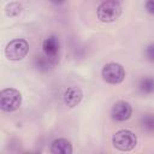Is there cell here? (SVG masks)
<instances>
[{"mask_svg":"<svg viewBox=\"0 0 154 154\" xmlns=\"http://www.w3.org/2000/svg\"><path fill=\"white\" fill-rule=\"evenodd\" d=\"M51 153L53 154H71L72 146L66 138H57L51 144Z\"/></svg>","mask_w":154,"mask_h":154,"instance_id":"9","label":"cell"},{"mask_svg":"<svg viewBox=\"0 0 154 154\" xmlns=\"http://www.w3.org/2000/svg\"><path fill=\"white\" fill-rule=\"evenodd\" d=\"M112 144L116 149L122 152H130L132 150L137 144V137L136 135L126 129L118 130L113 137H112Z\"/></svg>","mask_w":154,"mask_h":154,"instance_id":"3","label":"cell"},{"mask_svg":"<svg viewBox=\"0 0 154 154\" xmlns=\"http://www.w3.org/2000/svg\"><path fill=\"white\" fill-rule=\"evenodd\" d=\"M29 53V43L24 38H14L5 47V55L8 60H22Z\"/></svg>","mask_w":154,"mask_h":154,"instance_id":"4","label":"cell"},{"mask_svg":"<svg viewBox=\"0 0 154 154\" xmlns=\"http://www.w3.org/2000/svg\"><path fill=\"white\" fill-rule=\"evenodd\" d=\"M83 99V91L81 90V88L78 87H67L63 94V100H64V103L70 107V108H73L76 106L79 105V102L82 101Z\"/></svg>","mask_w":154,"mask_h":154,"instance_id":"8","label":"cell"},{"mask_svg":"<svg viewBox=\"0 0 154 154\" xmlns=\"http://www.w3.org/2000/svg\"><path fill=\"white\" fill-rule=\"evenodd\" d=\"M22 105V94L14 88L2 89L0 93V108L4 112H14Z\"/></svg>","mask_w":154,"mask_h":154,"instance_id":"2","label":"cell"},{"mask_svg":"<svg viewBox=\"0 0 154 154\" xmlns=\"http://www.w3.org/2000/svg\"><path fill=\"white\" fill-rule=\"evenodd\" d=\"M132 114V107L126 101H117L111 108V118L116 122H125Z\"/></svg>","mask_w":154,"mask_h":154,"instance_id":"6","label":"cell"},{"mask_svg":"<svg viewBox=\"0 0 154 154\" xmlns=\"http://www.w3.org/2000/svg\"><path fill=\"white\" fill-rule=\"evenodd\" d=\"M22 10H23V7L18 1H12V2L6 5L5 13H6L7 17H17V16L20 14Z\"/></svg>","mask_w":154,"mask_h":154,"instance_id":"12","label":"cell"},{"mask_svg":"<svg viewBox=\"0 0 154 154\" xmlns=\"http://www.w3.org/2000/svg\"><path fill=\"white\" fill-rule=\"evenodd\" d=\"M144 8L148 13L154 16V0H146L144 2Z\"/></svg>","mask_w":154,"mask_h":154,"instance_id":"15","label":"cell"},{"mask_svg":"<svg viewBox=\"0 0 154 154\" xmlns=\"http://www.w3.org/2000/svg\"><path fill=\"white\" fill-rule=\"evenodd\" d=\"M49 2H52V4H54V5H61V4H64L66 0H48Z\"/></svg>","mask_w":154,"mask_h":154,"instance_id":"16","label":"cell"},{"mask_svg":"<svg viewBox=\"0 0 154 154\" xmlns=\"http://www.w3.org/2000/svg\"><path fill=\"white\" fill-rule=\"evenodd\" d=\"M35 64H36V67L41 71H47L49 70L55 63L52 61L48 57H46L45 54L43 55H37L36 59H35Z\"/></svg>","mask_w":154,"mask_h":154,"instance_id":"11","label":"cell"},{"mask_svg":"<svg viewBox=\"0 0 154 154\" xmlns=\"http://www.w3.org/2000/svg\"><path fill=\"white\" fill-rule=\"evenodd\" d=\"M101 76L103 81L109 84H119L125 78V70L118 63H108L103 65L101 70Z\"/></svg>","mask_w":154,"mask_h":154,"instance_id":"5","label":"cell"},{"mask_svg":"<svg viewBox=\"0 0 154 154\" xmlns=\"http://www.w3.org/2000/svg\"><path fill=\"white\" fill-rule=\"evenodd\" d=\"M141 125L144 130L154 132V114H143L141 118Z\"/></svg>","mask_w":154,"mask_h":154,"instance_id":"13","label":"cell"},{"mask_svg":"<svg viewBox=\"0 0 154 154\" xmlns=\"http://www.w3.org/2000/svg\"><path fill=\"white\" fill-rule=\"evenodd\" d=\"M144 57L148 61L154 63V43H149L144 48Z\"/></svg>","mask_w":154,"mask_h":154,"instance_id":"14","label":"cell"},{"mask_svg":"<svg viewBox=\"0 0 154 154\" xmlns=\"http://www.w3.org/2000/svg\"><path fill=\"white\" fill-rule=\"evenodd\" d=\"M138 90L142 94H153L154 93V77L146 76L138 83Z\"/></svg>","mask_w":154,"mask_h":154,"instance_id":"10","label":"cell"},{"mask_svg":"<svg viewBox=\"0 0 154 154\" xmlns=\"http://www.w3.org/2000/svg\"><path fill=\"white\" fill-rule=\"evenodd\" d=\"M59 49H60V43L57 36L51 35L46 37L42 42V51L46 57H48L52 61L57 63L58 55H59Z\"/></svg>","mask_w":154,"mask_h":154,"instance_id":"7","label":"cell"},{"mask_svg":"<svg viewBox=\"0 0 154 154\" xmlns=\"http://www.w3.org/2000/svg\"><path fill=\"white\" fill-rule=\"evenodd\" d=\"M122 14V6L116 0H105L102 1L96 10V16L102 23L116 22Z\"/></svg>","mask_w":154,"mask_h":154,"instance_id":"1","label":"cell"}]
</instances>
